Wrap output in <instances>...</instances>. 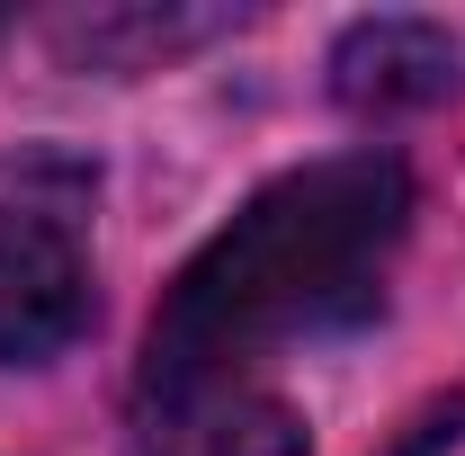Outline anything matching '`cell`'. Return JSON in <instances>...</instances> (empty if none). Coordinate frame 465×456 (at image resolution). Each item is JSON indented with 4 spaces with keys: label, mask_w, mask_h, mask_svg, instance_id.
<instances>
[{
    "label": "cell",
    "mask_w": 465,
    "mask_h": 456,
    "mask_svg": "<svg viewBox=\"0 0 465 456\" xmlns=\"http://www.w3.org/2000/svg\"><path fill=\"white\" fill-rule=\"evenodd\" d=\"M411 233V171L394 153H331L269 179L188 269L171 278L134 394L242 385L269 349L358 322L385 295V260Z\"/></svg>",
    "instance_id": "cell-1"
},
{
    "label": "cell",
    "mask_w": 465,
    "mask_h": 456,
    "mask_svg": "<svg viewBox=\"0 0 465 456\" xmlns=\"http://www.w3.org/2000/svg\"><path fill=\"white\" fill-rule=\"evenodd\" d=\"M99 286L72 215L54 206H0V367H54L72 341H90Z\"/></svg>",
    "instance_id": "cell-2"
},
{
    "label": "cell",
    "mask_w": 465,
    "mask_h": 456,
    "mask_svg": "<svg viewBox=\"0 0 465 456\" xmlns=\"http://www.w3.org/2000/svg\"><path fill=\"white\" fill-rule=\"evenodd\" d=\"M125 456H304L295 402L269 385H188V394H134Z\"/></svg>",
    "instance_id": "cell-3"
},
{
    "label": "cell",
    "mask_w": 465,
    "mask_h": 456,
    "mask_svg": "<svg viewBox=\"0 0 465 456\" xmlns=\"http://www.w3.org/2000/svg\"><path fill=\"white\" fill-rule=\"evenodd\" d=\"M457 36L430 18H358L331 45V99L349 116H403V108H439L457 90Z\"/></svg>",
    "instance_id": "cell-4"
},
{
    "label": "cell",
    "mask_w": 465,
    "mask_h": 456,
    "mask_svg": "<svg viewBox=\"0 0 465 456\" xmlns=\"http://www.w3.org/2000/svg\"><path fill=\"white\" fill-rule=\"evenodd\" d=\"M224 27H242V18H224V9H90V18H63L54 45L99 72H143V63H171Z\"/></svg>",
    "instance_id": "cell-5"
},
{
    "label": "cell",
    "mask_w": 465,
    "mask_h": 456,
    "mask_svg": "<svg viewBox=\"0 0 465 456\" xmlns=\"http://www.w3.org/2000/svg\"><path fill=\"white\" fill-rule=\"evenodd\" d=\"M457 439H465V394H439L430 411H411V421H403V439H394L385 456H448Z\"/></svg>",
    "instance_id": "cell-6"
},
{
    "label": "cell",
    "mask_w": 465,
    "mask_h": 456,
    "mask_svg": "<svg viewBox=\"0 0 465 456\" xmlns=\"http://www.w3.org/2000/svg\"><path fill=\"white\" fill-rule=\"evenodd\" d=\"M0 36H9V18H0Z\"/></svg>",
    "instance_id": "cell-7"
}]
</instances>
